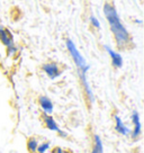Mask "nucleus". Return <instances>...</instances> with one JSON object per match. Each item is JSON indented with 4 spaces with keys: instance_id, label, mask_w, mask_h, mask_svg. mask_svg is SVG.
<instances>
[{
    "instance_id": "f03ea898",
    "label": "nucleus",
    "mask_w": 144,
    "mask_h": 153,
    "mask_svg": "<svg viewBox=\"0 0 144 153\" xmlns=\"http://www.w3.org/2000/svg\"><path fill=\"white\" fill-rule=\"evenodd\" d=\"M65 45H67V48L70 55L72 56L73 61L76 63V65L78 68V72H79V76H80V80H81V83L83 88H85V91H86L87 96L89 98V100L94 101V95H92V91L90 89V86L88 83V80H87V72L89 71L90 69V65L87 63V61L85 60V57L81 55V53L79 52V50L77 48L76 44L72 42L71 39H67L65 42Z\"/></svg>"
},
{
    "instance_id": "ddd939ff",
    "label": "nucleus",
    "mask_w": 144,
    "mask_h": 153,
    "mask_svg": "<svg viewBox=\"0 0 144 153\" xmlns=\"http://www.w3.org/2000/svg\"><path fill=\"white\" fill-rule=\"evenodd\" d=\"M90 23H91V25L95 28H100V22H99L94 15L90 16Z\"/></svg>"
},
{
    "instance_id": "20e7f679",
    "label": "nucleus",
    "mask_w": 144,
    "mask_h": 153,
    "mask_svg": "<svg viewBox=\"0 0 144 153\" xmlns=\"http://www.w3.org/2000/svg\"><path fill=\"white\" fill-rule=\"evenodd\" d=\"M43 70L48 76V78L52 79V80H54V79H56V78L61 76V71H60V69H59V67L55 63H46V64H44Z\"/></svg>"
},
{
    "instance_id": "0eeeda50",
    "label": "nucleus",
    "mask_w": 144,
    "mask_h": 153,
    "mask_svg": "<svg viewBox=\"0 0 144 153\" xmlns=\"http://www.w3.org/2000/svg\"><path fill=\"white\" fill-rule=\"evenodd\" d=\"M39 106H41V108L43 109V111L45 113V114H52L54 106H53L52 100H51L48 97H45V96H42V97H39Z\"/></svg>"
},
{
    "instance_id": "1a4fd4ad",
    "label": "nucleus",
    "mask_w": 144,
    "mask_h": 153,
    "mask_svg": "<svg viewBox=\"0 0 144 153\" xmlns=\"http://www.w3.org/2000/svg\"><path fill=\"white\" fill-rule=\"evenodd\" d=\"M44 122H45L46 127H48L50 131H53V132H60V131H61V129L59 128L56 122L54 120V118H53L51 115H45V116H44Z\"/></svg>"
},
{
    "instance_id": "423d86ee",
    "label": "nucleus",
    "mask_w": 144,
    "mask_h": 153,
    "mask_svg": "<svg viewBox=\"0 0 144 153\" xmlns=\"http://www.w3.org/2000/svg\"><path fill=\"white\" fill-rule=\"evenodd\" d=\"M132 123H133V132H132V137L133 139H136L141 134V131H142V125H141V118H140V115L137 111H133L132 113Z\"/></svg>"
},
{
    "instance_id": "6e6552de",
    "label": "nucleus",
    "mask_w": 144,
    "mask_h": 153,
    "mask_svg": "<svg viewBox=\"0 0 144 153\" xmlns=\"http://www.w3.org/2000/svg\"><path fill=\"white\" fill-rule=\"evenodd\" d=\"M115 128L120 134H122V135H128L131 133L130 128L125 126L124 122L122 120L120 116H115Z\"/></svg>"
},
{
    "instance_id": "f8f14e48",
    "label": "nucleus",
    "mask_w": 144,
    "mask_h": 153,
    "mask_svg": "<svg viewBox=\"0 0 144 153\" xmlns=\"http://www.w3.org/2000/svg\"><path fill=\"white\" fill-rule=\"evenodd\" d=\"M50 142H44V143L42 144H39V146H37V152L39 153H45L46 151H48V149H50Z\"/></svg>"
},
{
    "instance_id": "9b49d317",
    "label": "nucleus",
    "mask_w": 144,
    "mask_h": 153,
    "mask_svg": "<svg viewBox=\"0 0 144 153\" xmlns=\"http://www.w3.org/2000/svg\"><path fill=\"white\" fill-rule=\"evenodd\" d=\"M37 146H39L37 140L34 139V137H30V139L28 140V142H27V148H28L29 151H30L32 153H34L36 150H37Z\"/></svg>"
},
{
    "instance_id": "7ed1b4c3",
    "label": "nucleus",
    "mask_w": 144,
    "mask_h": 153,
    "mask_svg": "<svg viewBox=\"0 0 144 153\" xmlns=\"http://www.w3.org/2000/svg\"><path fill=\"white\" fill-rule=\"evenodd\" d=\"M0 41L7 48V51H8L9 55H13V54L17 52V48L15 46L13 35H11V33L8 29H6L2 26H0Z\"/></svg>"
},
{
    "instance_id": "f257e3e1",
    "label": "nucleus",
    "mask_w": 144,
    "mask_h": 153,
    "mask_svg": "<svg viewBox=\"0 0 144 153\" xmlns=\"http://www.w3.org/2000/svg\"><path fill=\"white\" fill-rule=\"evenodd\" d=\"M104 15L111 25V30L114 34L117 45L120 48H124L130 41V34L122 23L116 8L109 2H106L104 5Z\"/></svg>"
},
{
    "instance_id": "4468645a",
    "label": "nucleus",
    "mask_w": 144,
    "mask_h": 153,
    "mask_svg": "<svg viewBox=\"0 0 144 153\" xmlns=\"http://www.w3.org/2000/svg\"><path fill=\"white\" fill-rule=\"evenodd\" d=\"M53 153H65V152H64L61 148H56V149H54V150H53Z\"/></svg>"
},
{
    "instance_id": "39448f33",
    "label": "nucleus",
    "mask_w": 144,
    "mask_h": 153,
    "mask_svg": "<svg viewBox=\"0 0 144 153\" xmlns=\"http://www.w3.org/2000/svg\"><path fill=\"white\" fill-rule=\"evenodd\" d=\"M105 50L107 51V53L109 54V56L111 59V63H113V65L117 69H120V68L123 67V57L120 55V53H117L116 51H114L113 48H108L107 45H105Z\"/></svg>"
},
{
    "instance_id": "9d476101",
    "label": "nucleus",
    "mask_w": 144,
    "mask_h": 153,
    "mask_svg": "<svg viewBox=\"0 0 144 153\" xmlns=\"http://www.w3.org/2000/svg\"><path fill=\"white\" fill-rule=\"evenodd\" d=\"M91 153H104V145H102L99 135L94 136V148H92Z\"/></svg>"
}]
</instances>
